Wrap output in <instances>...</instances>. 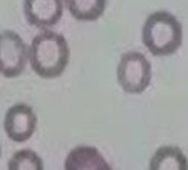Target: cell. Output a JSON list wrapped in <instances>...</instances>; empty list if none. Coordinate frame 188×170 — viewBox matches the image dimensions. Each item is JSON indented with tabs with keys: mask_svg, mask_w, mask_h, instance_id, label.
Segmentation results:
<instances>
[{
	"mask_svg": "<svg viewBox=\"0 0 188 170\" xmlns=\"http://www.w3.org/2000/svg\"><path fill=\"white\" fill-rule=\"evenodd\" d=\"M28 48V62L42 79H56L68 68L70 47L61 33L43 29L32 38Z\"/></svg>",
	"mask_w": 188,
	"mask_h": 170,
	"instance_id": "obj_1",
	"label": "cell"
},
{
	"mask_svg": "<svg viewBox=\"0 0 188 170\" xmlns=\"http://www.w3.org/2000/svg\"><path fill=\"white\" fill-rule=\"evenodd\" d=\"M142 43L154 56H170L183 42V28L177 17L167 10L151 13L142 26Z\"/></svg>",
	"mask_w": 188,
	"mask_h": 170,
	"instance_id": "obj_2",
	"label": "cell"
},
{
	"mask_svg": "<svg viewBox=\"0 0 188 170\" xmlns=\"http://www.w3.org/2000/svg\"><path fill=\"white\" fill-rule=\"evenodd\" d=\"M117 81L127 94H141L151 83V64L144 53L127 51L119 58Z\"/></svg>",
	"mask_w": 188,
	"mask_h": 170,
	"instance_id": "obj_3",
	"label": "cell"
},
{
	"mask_svg": "<svg viewBox=\"0 0 188 170\" xmlns=\"http://www.w3.org/2000/svg\"><path fill=\"white\" fill-rule=\"evenodd\" d=\"M29 48L17 32H0V75L13 79L23 74L28 64Z\"/></svg>",
	"mask_w": 188,
	"mask_h": 170,
	"instance_id": "obj_4",
	"label": "cell"
},
{
	"mask_svg": "<svg viewBox=\"0 0 188 170\" xmlns=\"http://www.w3.org/2000/svg\"><path fill=\"white\" fill-rule=\"evenodd\" d=\"M37 127V116L31 105L17 103L11 105L4 117V130L14 142L22 143L32 137Z\"/></svg>",
	"mask_w": 188,
	"mask_h": 170,
	"instance_id": "obj_5",
	"label": "cell"
},
{
	"mask_svg": "<svg viewBox=\"0 0 188 170\" xmlns=\"http://www.w3.org/2000/svg\"><path fill=\"white\" fill-rule=\"evenodd\" d=\"M64 0H23V15L28 24L38 29H51L61 20Z\"/></svg>",
	"mask_w": 188,
	"mask_h": 170,
	"instance_id": "obj_6",
	"label": "cell"
},
{
	"mask_svg": "<svg viewBox=\"0 0 188 170\" xmlns=\"http://www.w3.org/2000/svg\"><path fill=\"white\" fill-rule=\"evenodd\" d=\"M64 170H113L100 153L93 146H76L64 164Z\"/></svg>",
	"mask_w": 188,
	"mask_h": 170,
	"instance_id": "obj_7",
	"label": "cell"
},
{
	"mask_svg": "<svg viewBox=\"0 0 188 170\" xmlns=\"http://www.w3.org/2000/svg\"><path fill=\"white\" fill-rule=\"evenodd\" d=\"M64 4L78 22L98 20L107 8V0H64Z\"/></svg>",
	"mask_w": 188,
	"mask_h": 170,
	"instance_id": "obj_8",
	"label": "cell"
},
{
	"mask_svg": "<svg viewBox=\"0 0 188 170\" xmlns=\"http://www.w3.org/2000/svg\"><path fill=\"white\" fill-rule=\"evenodd\" d=\"M149 170H188V160L175 146H161L150 160Z\"/></svg>",
	"mask_w": 188,
	"mask_h": 170,
	"instance_id": "obj_9",
	"label": "cell"
},
{
	"mask_svg": "<svg viewBox=\"0 0 188 170\" xmlns=\"http://www.w3.org/2000/svg\"><path fill=\"white\" fill-rule=\"evenodd\" d=\"M8 170H43V162L34 151L19 150L10 157Z\"/></svg>",
	"mask_w": 188,
	"mask_h": 170,
	"instance_id": "obj_10",
	"label": "cell"
},
{
	"mask_svg": "<svg viewBox=\"0 0 188 170\" xmlns=\"http://www.w3.org/2000/svg\"><path fill=\"white\" fill-rule=\"evenodd\" d=\"M0 153H2V151H0Z\"/></svg>",
	"mask_w": 188,
	"mask_h": 170,
	"instance_id": "obj_11",
	"label": "cell"
}]
</instances>
